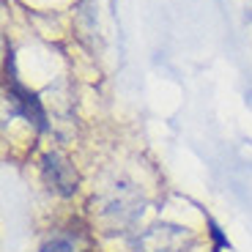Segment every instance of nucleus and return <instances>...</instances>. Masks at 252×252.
<instances>
[{"label": "nucleus", "instance_id": "nucleus-1", "mask_svg": "<svg viewBox=\"0 0 252 252\" xmlns=\"http://www.w3.org/2000/svg\"><path fill=\"white\" fill-rule=\"evenodd\" d=\"M44 173H47V181L52 184V187L61 192V195H71L74 192V173H71V167L63 159H58V157H47V162H44Z\"/></svg>", "mask_w": 252, "mask_h": 252}, {"label": "nucleus", "instance_id": "nucleus-2", "mask_svg": "<svg viewBox=\"0 0 252 252\" xmlns=\"http://www.w3.org/2000/svg\"><path fill=\"white\" fill-rule=\"evenodd\" d=\"M41 252H77V247L71 236H55L41 247Z\"/></svg>", "mask_w": 252, "mask_h": 252}]
</instances>
